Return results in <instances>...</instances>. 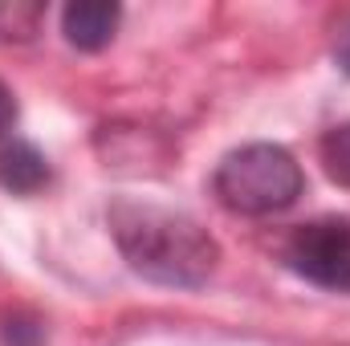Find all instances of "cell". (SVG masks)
I'll return each mask as SVG.
<instances>
[{"mask_svg":"<svg viewBox=\"0 0 350 346\" xmlns=\"http://www.w3.org/2000/svg\"><path fill=\"white\" fill-rule=\"evenodd\" d=\"M12 127H16V98H12V90L0 82V139H4Z\"/></svg>","mask_w":350,"mask_h":346,"instance_id":"9","label":"cell"},{"mask_svg":"<svg viewBox=\"0 0 350 346\" xmlns=\"http://www.w3.org/2000/svg\"><path fill=\"white\" fill-rule=\"evenodd\" d=\"M306 187L301 163L277 143H249L228 151L212 175V191L228 212L241 216H273L297 204Z\"/></svg>","mask_w":350,"mask_h":346,"instance_id":"2","label":"cell"},{"mask_svg":"<svg viewBox=\"0 0 350 346\" xmlns=\"http://www.w3.org/2000/svg\"><path fill=\"white\" fill-rule=\"evenodd\" d=\"M49 183V163L45 155L25 143V139H4L0 143V187L12 196H33Z\"/></svg>","mask_w":350,"mask_h":346,"instance_id":"5","label":"cell"},{"mask_svg":"<svg viewBox=\"0 0 350 346\" xmlns=\"http://www.w3.org/2000/svg\"><path fill=\"white\" fill-rule=\"evenodd\" d=\"M106 220H110L114 245L126 257V265L139 277L155 281V285L200 289L216 273L220 245L187 212H175V208L151 204V200L122 196V200L110 204Z\"/></svg>","mask_w":350,"mask_h":346,"instance_id":"1","label":"cell"},{"mask_svg":"<svg viewBox=\"0 0 350 346\" xmlns=\"http://www.w3.org/2000/svg\"><path fill=\"white\" fill-rule=\"evenodd\" d=\"M0 343L4 346H41L45 343V322L29 310H12L0 318Z\"/></svg>","mask_w":350,"mask_h":346,"instance_id":"8","label":"cell"},{"mask_svg":"<svg viewBox=\"0 0 350 346\" xmlns=\"http://www.w3.org/2000/svg\"><path fill=\"white\" fill-rule=\"evenodd\" d=\"M118 21H122V8L110 4V0H74L62 12V33H66L70 45H78L86 53H98V49H106L114 41Z\"/></svg>","mask_w":350,"mask_h":346,"instance_id":"4","label":"cell"},{"mask_svg":"<svg viewBox=\"0 0 350 346\" xmlns=\"http://www.w3.org/2000/svg\"><path fill=\"white\" fill-rule=\"evenodd\" d=\"M334 62H338V70L350 78V16L338 25V37H334Z\"/></svg>","mask_w":350,"mask_h":346,"instance_id":"10","label":"cell"},{"mask_svg":"<svg viewBox=\"0 0 350 346\" xmlns=\"http://www.w3.org/2000/svg\"><path fill=\"white\" fill-rule=\"evenodd\" d=\"M41 16V4H0V41H33Z\"/></svg>","mask_w":350,"mask_h":346,"instance_id":"7","label":"cell"},{"mask_svg":"<svg viewBox=\"0 0 350 346\" xmlns=\"http://www.w3.org/2000/svg\"><path fill=\"white\" fill-rule=\"evenodd\" d=\"M318 151H322V168H326V175H330L338 187H350V122L326 131Z\"/></svg>","mask_w":350,"mask_h":346,"instance_id":"6","label":"cell"},{"mask_svg":"<svg viewBox=\"0 0 350 346\" xmlns=\"http://www.w3.org/2000/svg\"><path fill=\"white\" fill-rule=\"evenodd\" d=\"M285 265L318 289L350 293V220L322 216L293 228L285 245Z\"/></svg>","mask_w":350,"mask_h":346,"instance_id":"3","label":"cell"}]
</instances>
